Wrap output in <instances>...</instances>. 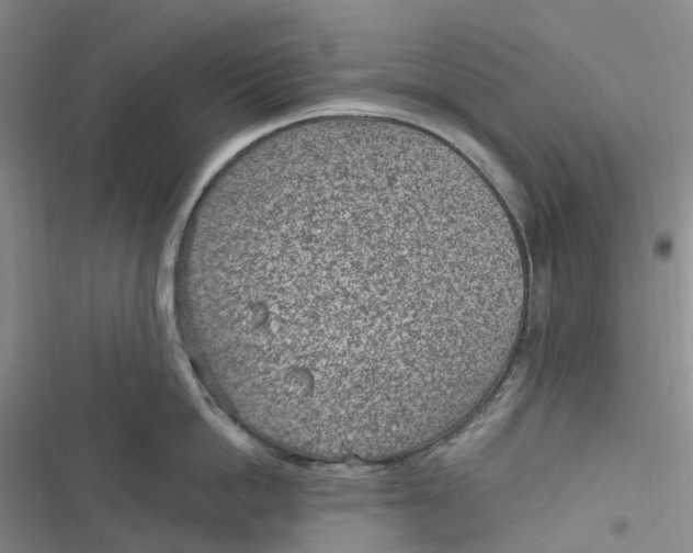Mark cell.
<instances>
[{
  "label": "cell",
  "instance_id": "1",
  "mask_svg": "<svg viewBox=\"0 0 693 553\" xmlns=\"http://www.w3.org/2000/svg\"><path fill=\"white\" fill-rule=\"evenodd\" d=\"M513 273L482 194L397 140L329 134L194 205L173 293L217 402L263 443L356 458L475 394Z\"/></svg>",
  "mask_w": 693,
  "mask_h": 553
}]
</instances>
